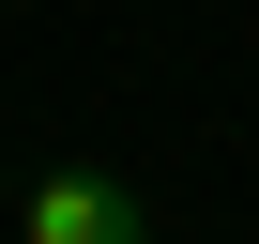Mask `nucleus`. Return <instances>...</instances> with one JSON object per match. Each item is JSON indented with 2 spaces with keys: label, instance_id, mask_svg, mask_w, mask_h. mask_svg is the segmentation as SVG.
<instances>
[{
  "label": "nucleus",
  "instance_id": "obj_1",
  "mask_svg": "<svg viewBox=\"0 0 259 244\" xmlns=\"http://www.w3.org/2000/svg\"><path fill=\"white\" fill-rule=\"evenodd\" d=\"M16 244H153V198H138V183H107V168H46Z\"/></svg>",
  "mask_w": 259,
  "mask_h": 244
}]
</instances>
